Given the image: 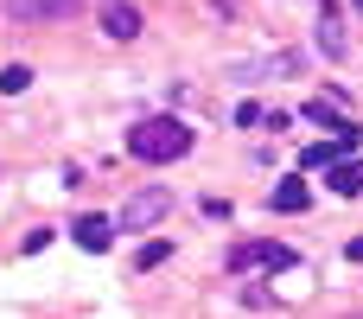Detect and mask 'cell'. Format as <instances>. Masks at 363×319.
<instances>
[{"label":"cell","instance_id":"13","mask_svg":"<svg viewBox=\"0 0 363 319\" xmlns=\"http://www.w3.org/2000/svg\"><path fill=\"white\" fill-rule=\"evenodd\" d=\"M166 262V243H140V256H134V269H160Z\"/></svg>","mask_w":363,"mask_h":319},{"label":"cell","instance_id":"6","mask_svg":"<svg viewBox=\"0 0 363 319\" xmlns=\"http://www.w3.org/2000/svg\"><path fill=\"white\" fill-rule=\"evenodd\" d=\"M83 0H6L13 19H77Z\"/></svg>","mask_w":363,"mask_h":319},{"label":"cell","instance_id":"8","mask_svg":"<svg viewBox=\"0 0 363 319\" xmlns=\"http://www.w3.org/2000/svg\"><path fill=\"white\" fill-rule=\"evenodd\" d=\"M332 192L338 198H363V160H338L332 166Z\"/></svg>","mask_w":363,"mask_h":319},{"label":"cell","instance_id":"12","mask_svg":"<svg viewBox=\"0 0 363 319\" xmlns=\"http://www.w3.org/2000/svg\"><path fill=\"white\" fill-rule=\"evenodd\" d=\"M338 147H345V141H325V147H306V153H300V166H338Z\"/></svg>","mask_w":363,"mask_h":319},{"label":"cell","instance_id":"14","mask_svg":"<svg viewBox=\"0 0 363 319\" xmlns=\"http://www.w3.org/2000/svg\"><path fill=\"white\" fill-rule=\"evenodd\" d=\"M345 256H351V262H363V237H351V243H345Z\"/></svg>","mask_w":363,"mask_h":319},{"label":"cell","instance_id":"5","mask_svg":"<svg viewBox=\"0 0 363 319\" xmlns=\"http://www.w3.org/2000/svg\"><path fill=\"white\" fill-rule=\"evenodd\" d=\"M70 243H77V249H89V256H102V249L115 243V217H96V211H89V217H77V224H70Z\"/></svg>","mask_w":363,"mask_h":319},{"label":"cell","instance_id":"7","mask_svg":"<svg viewBox=\"0 0 363 319\" xmlns=\"http://www.w3.org/2000/svg\"><path fill=\"white\" fill-rule=\"evenodd\" d=\"M102 32H108L115 45H128V38L140 32V13H134L128 0H108V6H102Z\"/></svg>","mask_w":363,"mask_h":319},{"label":"cell","instance_id":"11","mask_svg":"<svg viewBox=\"0 0 363 319\" xmlns=\"http://www.w3.org/2000/svg\"><path fill=\"white\" fill-rule=\"evenodd\" d=\"M26 83H32V70H26V64H6V70H0V96H19Z\"/></svg>","mask_w":363,"mask_h":319},{"label":"cell","instance_id":"2","mask_svg":"<svg viewBox=\"0 0 363 319\" xmlns=\"http://www.w3.org/2000/svg\"><path fill=\"white\" fill-rule=\"evenodd\" d=\"M166 211H172V192H166V185H147V192H134V198L121 205L115 230H153V224H160Z\"/></svg>","mask_w":363,"mask_h":319},{"label":"cell","instance_id":"4","mask_svg":"<svg viewBox=\"0 0 363 319\" xmlns=\"http://www.w3.org/2000/svg\"><path fill=\"white\" fill-rule=\"evenodd\" d=\"M300 115H306V121H319V128H325L332 141H345V147H357V141H363V128H357V121H351V115H338L332 102H306Z\"/></svg>","mask_w":363,"mask_h":319},{"label":"cell","instance_id":"9","mask_svg":"<svg viewBox=\"0 0 363 319\" xmlns=\"http://www.w3.org/2000/svg\"><path fill=\"white\" fill-rule=\"evenodd\" d=\"M319 51H325V58H345V51H351V45H345V19H338V13H319Z\"/></svg>","mask_w":363,"mask_h":319},{"label":"cell","instance_id":"10","mask_svg":"<svg viewBox=\"0 0 363 319\" xmlns=\"http://www.w3.org/2000/svg\"><path fill=\"white\" fill-rule=\"evenodd\" d=\"M268 205H274V211H306V205H313V192H306V185H300V179H281V185H274V198H268Z\"/></svg>","mask_w":363,"mask_h":319},{"label":"cell","instance_id":"3","mask_svg":"<svg viewBox=\"0 0 363 319\" xmlns=\"http://www.w3.org/2000/svg\"><path fill=\"white\" fill-rule=\"evenodd\" d=\"M230 269L242 275V269H274V275H287L294 269V249H281V243H236L230 249Z\"/></svg>","mask_w":363,"mask_h":319},{"label":"cell","instance_id":"1","mask_svg":"<svg viewBox=\"0 0 363 319\" xmlns=\"http://www.w3.org/2000/svg\"><path fill=\"white\" fill-rule=\"evenodd\" d=\"M191 141H198V134H191L179 115H153V121H140V128L128 134V153L147 160V166H172V160L191 153Z\"/></svg>","mask_w":363,"mask_h":319},{"label":"cell","instance_id":"15","mask_svg":"<svg viewBox=\"0 0 363 319\" xmlns=\"http://www.w3.org/2000/svg\"><path fill=\"white\" fill-rule=\"evenodd\" d=\"M351 6H357V19H363V0H351Z\"/></svg>","mask_w":363,"mask_h":319}]
</instances>
